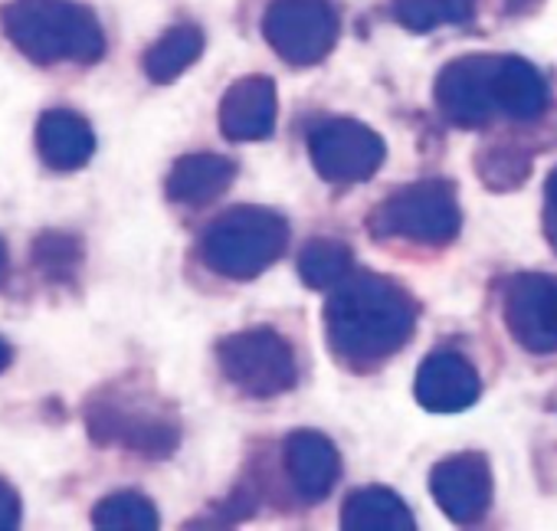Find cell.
<instances>
[{"label":"cell","mask_w":557,"mask_h":531,"mask_svg":"<svg viewBox=\"0 0 557 531\" xmlns=\"http://www.w3.org/2000/svg\"><path fill=\"white\" fill-rule=\"evenodd\" d=\"M417 299L377 273H351L325 302V335L335 358L371 368L397 355L417 329Z\"/></svg>","instance_id":"cell-1"},{"label":"cell","mask_w":557,"mask_h":531,"mask_svg":"<svg viewBox=\"0 0 557 531\" xmlns=\"http://www.w3.org/2000/svg\"><path fill=\"white\" fill-rule=\"evenodd\" d=\"M436 106L459 128H482L492 119L534 122L547 112L544 76L521 57H459L436 76Z\"/></svg>","instance_id":"cell-2"},{"label":"cell","mask_w":557,"mask_h":531,"mask_svg":"<svg viewBox=\"0 0 557 531\" xmlns=\"http://www.w3.org/2000/svg\"><path fill=\"white\" fill-rule=\"evenodd\" d=\"M0 27L11 47L37 66H89L106 57V34L96 14L76 0H11L0 8Z\"/></svg>","instance_id":"cell-3"},{"label":"cell","mask_w":557,"mask_h":531,"mask_svg":"<svg viewBox=\"0 0 557 531\" xmlns=\"http://www.w3.org/2000/svg\"><path fill=\"white\" fill-rule=\"evenodd\" d=\"M289 246V220L265 207H236L216 217L203 239L200 259L210 273L246 283L262 276Z\"/></svg>","instance_id":"cell-4"},{"label":"cell","mask_w":557,"mask_h":531,"mask_svg":"<svg viewBox=\"0 0 557 531\" xmlns=\"http://www.w3.org/2000/svg\"><path fill=\"white\" fill-rule=\"evenodd\" d=\"M368 226L377 239H404L417 246H449L462 226L456 184L443 177H426L387 194Z\"/></svg>","instance_id":"cell-5"},{"label":"cell","mask_w":557,"mask_h":531,"mask_svg":"<svg viewBox=\"0 0 557 531\" xmlns=\"http://www.w3.org/2000/svg\"><path fill=\"white\" fill-rule=\"evenodd\" d=\"M86 427L99 446H125L148 459H164L177 449L181 427L158 400L141 394L106 391L89 400Z\"/></svg>","instance_id":"cell-6"},{"label":"cell","mask_w":557,"mask_h":531,"mask_svg":"<svg viewBox=\"0 0 557 531\" xmlns=\"http://www.w3.org/2000/svg\"><path fill=\"white\" fill-rule=\"evenodd\" d=\"M216 365L236 391L259 400L286 394L299 381L293 345L272 329L226 335L216 345Z\"/></svg>","instance_id":"cell-7"},{"label":"cell","mask_w":557,"mask_h":531,"mask_svg":"<svg viewBox=\"0 0 557 531\" xmlns=\"http://www.w3.org/2000/svg\"><path fill=\"white\" fill-rule=\"evenodd\" d=\"M262 37L289 66H319L342 37L332 0H272L262 14Z\"/></svg>","instance_id":"cell-8"},{"label":"cell","mask_w":557,"mask_h":531,"mask_svg":"<svg viewBox=\"0 0 557 531\" xmlns=\"http://www.w3.org/2000/svg\"><path fill=\"white\" fill-rule=\"evenodd\" d=\"M309 158L322 181L348 187L377 174L387 158V145L374 128L355 119H329L309 132Z\"/></svg>","instance_id":"cell-9"},{"label":"cell","mask_w":557,"mask_h":531,"mask_svg":"<svg viewBox=\"0 0 557 531\" xmlns=\"http://www.w3.org/2000/svg\"><path fill=\"white\" fill-rule=\"evenodd\" d=\"M502 316L511 338L531 355L557 351V276L531 273L505 286Z\"/></svg>","instance_id":"cell-10"},{"label":"cell","mask_w":557,"mask_h":531,"mask_svg":"<svg viewBox=\"0 0 557 531\" xmlns=\"http://www.w3.org/2000/svg\"><path fill=\"white\" fill-rule=\"evenodd\" d=\"M492 466L482 453H456L433 466L430 492L440 511L456 524L482 521L492 505Z\"/></svg>","instance_id":"cell-11"},{"label":"cell","mask_w":557,"mask_h":531,"mask_svg":"<svg viewBox=\"0 0 557 531\" xmlns=\"http://www.w3.org/2000/svg\"><path fill=\"white\" fill-rule=\"evenodd\" d=\"M482 394L475 368L456 351H433L417 371V404L430 413H459Z\"/></svg>","instance_id":"cell-12"},{"label":"cell","mask_w":557,"mask_h":531,"mask_svg":"<svg viewBox=\"0 0 557 531\" xmlns=\"http://www.w3.org/2000/svg\"><path fill=\"white\" fill-rule=\"evenodd\" d=\"M275 83L269 76L236 79L220 102V132L226 141H262L275 128Z\"/></svg>","instance_id":"cell-13"},{"label":"cell","mask_w":557,"mask_h":531,"mask_svg":"<svg viewBox=\"0 0 557 531\" xmlns=\"http://www.w3.org/2000/svg\"><path fill=\"white\" fill-rule=\"evenodd\" d=\"M286 472L293 479V489L302 502H322L338 476H342V456L335 443L315 430H299L286 440Z\"/></svg>","instance_id":"cell-14"},{"label":"cell","mask_w":557,"mask_h":531,"mask_svg":"<svg viewBox=\"0 0 557 531\" xmlns=\"http://www.w3.org/2000/svg\"><path fill=\"white\" fill-rule=\"evenodd\" d=\"M236 181V161L213 151H194L174 161L164 181V194L184 207H207L230 190Z\"/></svg>","instance_id":"cell-15"},{"label":"cell","mask_w":557,"mask_h":531,"mask_svg":"<svg viewBox=\"0 0 557 531\" xmlns=\"http://www.w3.org/2000/svg\"><path fill=\"white\" fill-rule=\"evenodd\" d=\"M37 151L50 171L70 174L92 161L96 132L83 115H76L70 109H50L37 122Z\"/></svg>","instance_id":"cell-16"},{"label":"cell","mask_w":557,"mask_h":531,"mask_svg":"<svg viewBox=\"0 0 557 531\" xmlns=\"http://www.w3.org/2000/svg\"><path fill=\"white\" fill-rule=\"evenodd\" d=\"M413 524L417 521L407 502L384 485L355 489L342 505L345 531H413Z\"/></svg>","instance_id":"cell-17"},{"label":"cell","mask_w":557,"mask_h":531,"mask_svg":"<svg viewBox=\"0 0 557 531\" xmlns=\"http://www.w3.org/2000/svg\"><path fill=\"white\" fill-rule=\"evenodd\" d=\"M203 47H207V40L197 24H177L148 47V53L141 60L145 76L158 86H168V83L181 79L200 60Z\"/></svg>","instance_id":"cell-18"},{"label":"cell","mask_w":557,"mask_h":531,"mask_svg":"<svg viewBox=\"0 0 557 531\" xmlns=\"http://www.w3.org/2000/svg\"><path fill=\"white\" fill-rule=\"evenodd\" d=\"M351 266H355V252L348 243L342 239H312L302 246L299 252V276L309 289H332L342 280L351 276Z\"/></svg>","instance_id":"cell-19"},{"label":"cell","mask_w":557,"mask_h":531,"mask_svg":"<svg viewBox=\"0 0 557 531\" xmlns=\"http://www.w3.org/2000/svg\"><path fill=\"white\" fill-rule=\"evenodd\" d=\"M92 524L106 528V531H154L161 524V518L148 495L125 489V492L106 495L92 508Z\"/></svg>","instance_id":"cell-20"},{"label":"cell","mask_w":557,"mask_h":531,"mask_svg":"<svg viewBox=\"0 0 557 531\" xmlns=\"http://www.w3.org/2000/svg\"><path fill=\"white\" fill-rule=\"evenodd\" d=\"M83 262V243L73 233H60V230H47L34 239V266L40 276L50 280H73Z\"/></svg>","instance_id":"cell-21"},{"label":"cell","mask_w":557,"mask_h":531,"mask_svg":"<svg viewBox=\"0 0 557 531\" xmlns=\"http://www.w3.org/2000/svg\"><path fill=\"white\" fill-rule=\"evenodd\" d=\"M531 171V158L521 148H488L479 158V174L492 190H515Z\"/></svg>","instance_id":"cell-22"},{"label":"cell","mask_w":557,"mask_h":531,"mask_svg":"<svg viewBox=\"0 0 557 531\" xmlns=\"http://www.w3.org/2000/svg\"><path fill=\"white\" fill-rule=\"evenodd\" d=\"M394 17L413 34H430L449 24L446 0H394Z\"/></svg>","instance_id":"cell-23"},{"label":"cell","mask_w":557,"mask_h":531,"mask_svg":"<svg viewBox=\"0 0 557 531\" xmlns=\"http://www.w3.org/2000/svg\"><path fill=\"white\" fill-rule=\"evenodd\" d=\"M21 524V495L11 482L0 479V531H11Z\"/></svg>","instance_id":"cell-24"},{"label":"cell","mask_w":557,"mask_h":531,"mask_svg":"<svg viewBox=\"0 0 557 531\" xmlns=\"http://www.w3.org/2000/svg\"><path fill=\"white\" fill-rule=\"evenodd\" d=\"M544 233H547V243L557 249V168L550 171L544 184Z\"/></svg>","instance_id":"cell-25"},{"label":"cell","mask_w":557,"mask_h":531,"mask_svg":"<svg viewBox=\"0 0 557 531\" xmlns=\"http://www.w3.org/2000/svg\"><path fill=\"white\" fill-rule=\"evenodd\" d=\"M11 361H14V348H11L4 338H0V374H4V371L11 368Z\"/></svg>","instance_id":"cell-26"},{"label":"cell","mask_w":557,"mask_h":531,"mask_svg":"<svg viewBox=\"0 0 557 531\" xmlns=\"http://www.w3.org/2000/svg\"><path fill=\"white\" fill-rule=\"evenodd\" d=\"M0 262H4V249H0Z\"/></svg>","instance_id":"cell-27"}]
</instances>
